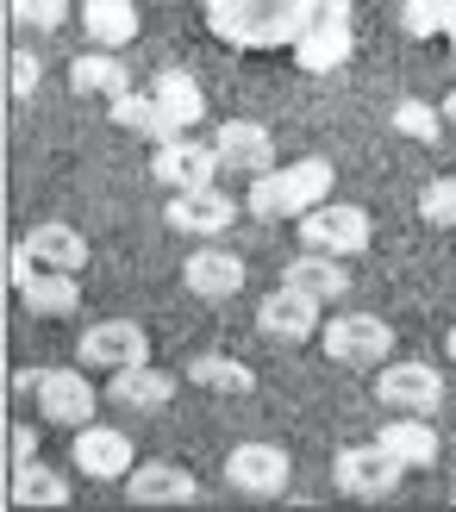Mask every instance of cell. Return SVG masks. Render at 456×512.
<instances>
[{
    "instance_id": "cell-1",
    "label": "cell",
    "mask_w": 456,
    "mask_h": 512,
    "mask_svg": "<svg viewBox=\"0 0 456 512\" xmlns=\"http://www.w3.org/2000/svg\"><path fill=\"white\" fill-rule=\"evenodd\" d=\"M319 0H207V32L232 50H294Z\"/></svg>"
},
{
    "instance_id": "cell-2",
    "label": "cell",
    "mask_w": 456,
    "mask_h": 512,
    "mask_svg": "<svg viewBox=\"0 0 456 512\" xmlns=\"http://www.w3.org/2000/svg\"><path fill=\"white\" fill-rule=\"evenodd\" d=\"M332 163L325 157H300V163H275L250 182V213L257 219H307L319 200H332Z\"/></svg>"
},
{
    "instance_id": "cell-3",
    "label": "cell",
    "mask_w": 456,
    "mask_h": 512,
    "mask_svg": "<svg viewBox=\"0 0 456 512\" xmlns=\"http://www.w3.org/2000/svg\"><path fill=\"white\" fill-rule=\"evenodd\" d=\"M19 394H32L50 425H88L107 400V388H94L82 369H19Z\"/></svg>"
},
{
    "instance_id": "cell-4",
    "label": "cell",
    "mask_w": 456,
    "mask_h": 512,
    "mask_svg": "<svg viewBox=\"0 0 456 512\" xmlns=\"http://www.w3.org/2000/svg\"><path fill=\"white\" fill-rule=\"evenodd\" d=\"M350 50H357V19H350V0H319L313 25L294 44V63L307 69V75H332V69L350 63Z\"/></svg>"
},
{
    "instance_id": "cell-5",
    "label": "cell",
    "mask_w": 456,
    "mask_h": 512,
    "mask_svg": "<svg viewBox=\"0 0 456 512\" xmlns=\"http://www.w3.org/2000/svg\"><path fill=\"white\" fill-rule=\"evenodd\" d=\"M325 356L344 369H375V363H388V350H394V325L388 319H375V313H338V319H325Z\"/></svg>"
},
{
    "instance_id": "cell-6",
    "label": "cell",
    "mask_w": 456,
    "mask_h": 512,
    "mask_svg": "<svg viewBox=\"0 0 456 512\" xmlns=\"http://www.w3.org/2000/svg\"><path fill=\"white\" fill-rule=\"evenodd\" d=\"M400 475H407V463L388 444H350V450H338V469H332L338 494H350V500H388L400 488Z\"/></svg>"
},
{
    "instance_id": "cell-7",
    "label": "cell",
    "mask_w": 456,
    "mask_h": 512,
    "mask_svg": "<svg viewBox=\"0 0 456 512\" xmlns=\"http://www.w3.org/2000/svg\"><path fill=\"white\" fill-rule=\"evenodd\" d=\"M369 213L350 207V200H319V207L300 219V250H325V256H357L369 250Z\"/></svg>"
},
{
    "instance_id": "cell-8",
    "label": "cell",
    "mask_w": 456,
    "mask_h": 512,
    "mask_svg": "<svg viewBox=\"0 0 456 512\" xmlns=\"http://www.w3.org/2000/svg\"><path fill=\"white\" fill-rule=\"evenodd\" d=\"M225 481L250 500H275V494H288V481H294V456L282 444H238L225 456Z\"/></svg>"
},
{
    "instance_id": "cell-9",
    "label": "cell",
    "mask_w": 456,
    "mask_h": 512,
    "mask_svg": "<svg viewBox=\"0 0 456 512\" xmlns=\"http://www.w3.org/2000/svg\"><path fill=\"white\" fill-rule=\"evenodd\" d=\"M169 232H188V238H219V232H232V219H238V200L232 194H219L213 182L207 188H169Z\"/></svg>"
},
{
    "instance_id": "cell-10",
    "label": "cell",
    "mask_w": 456,
    "mask_h": 512,
    "mask_svg": "<svg viewBox=\"0 0 456 512\" xmlns=\"http://www.w3.org/2000/svg\"><path fill=\"white\" fill-rule=\"evenodd\" d=\"M75 469L88 481H125L138 469V450H132V431L119 425H75Z\"/></svg>"
},
{
    "instance_id": "cell-11",
    "label": "cell",
    "mask_w": 456,
    "mask_h": 512,
    "mask_svg": "<svg viewBox=\"0 0 456 512\" xmlns=\"http://www.w3.org/2000/svg\"><path fill=\"white\" fill-rule=\"evenodd\" d=\"M375 400L394 406V413H425L432 419L444 406V375L432 363H382V375H375Z\"/></svg>"
},
{
    "instance_id": "cell-12",
    "label": "cell",
    "mask_w": 456,
    "mask_h": 512,
    "mask_svg": "<svg viewBox=\"0 0 456 512\" xmlns=\"http://www.w3.org/2000/svg\"><path fill=\"white\" fill-rule=\"evenodd\" d=\"M82 369H132V363H150V331L132 325V319H100L82 331Z\"/></svg>"
},
{
    "instance_id": "cell-13",
    "label": "cell",
    "mask_w": 456,
    "mask_h": 512,
    "mask_svg": "<svg viewBox=\"0 0 456 512\" xmlns=\"http://www.w3.org/2000/svg\"><path fill=\"white\" fill-rule=\"evenodd\" d=\"M219 169H225V163H219V150H213V144H200V138H188V132L150 150V175H157L163 188H207Z\"/></svg>"
},
{
    "instance_id": "cell-14",
    "label": "cell",
    "mask_w": 456,
    "mask_h": 512,
    "mask_svg": "<svg viewBox=\"0 0 456 512\" xmlns=\"http://www.w3.org/2000/svg\"><path fill=\"white\" fill-rule=\"evenodd\" d=\"M257 331H263L269 344H307L313 331H319V300L282 281L275 294H263V306H257Z\"/></svg>"
},
{
    "instance_id": "cell-15",
    "label": "cell",
    "mask_w": 456,
    "mask_h": 512,
    "mask_svg": "<svg viewBox=\"0 0 456 512\" xmlns=\"http://www.w3.org/2000/svg\"><path fill=\"white\" fill-rule=\"evenodd\" d=\"M182 281H188V294H200V300H232L244 288V256H232L225 244H200V250H188Z\"/></svg>"
},
{
    "instance_id": "cell-16",
    "label": "cell",
    "mask_w": 456,
    "mask_h": 512,
    "mask_svg": "<svg viewBox=\"0 0 456 512\" xmlns=\"http://www.w3.org/2000/svg\"><path fill=\"white\" fill-rule=\"evenodd\" d=\"M213 150H219V163L238 169V175H263V169H275V138L263 132L257 119H225L219 132H213Z\"/></svg>"
},
{
    "instance_id": "cell-17",
    "label": "cell",
    "mask_w": 456,
    "mask_h": 512,
    "mask_svg": "<svg viewBox=\"0 0 456 512\" xmlns=\"http://www.w3.org/2000/svg\"><path fill=\"white\" fill-rule=\"evenodd\" d=\"M13 288L25 300V313H38V319H63V313L82 306V281H75V269H25Z\"/></svg>"
},
{
    "instance_id": "cell-18",
    "label": "cell",
    "mask_w": 456,
    "mask_h": 512,
    "mask_svg": "<svg viewBox=\"0 0 456 512\" xmlns=\"http://www.w3.org/2000/svg\"><path fill=\"white\" fill-rule=\"evenodd\" d=\"M194 494H200V481L182 463H138L125 475V500H138V506H188Z\"/></svg>"
},
{
    "instance_id": "cell-19",
    "label": "cell",
    "mask_w": 456,
    "mask_h": 512,
    "mask_svg": "<svg viewBox=\"0 0 456 512\" xmlns=\"http://www.w3.org/2000/svg\"><path fill=\"white\" fill-rule=\"evenodd\" d=\"M107 113H113L119 132H132V138H150V144L182 138V132H175V119L163 113V100L150 94V88H125V94H113V100H107Z\"/></svg>"
},
{
    "instance_id": "cell-20",
    "label": "cell",
    "mask_w": 456,
    "mask_h": 512,
    "mask_svg": "<svg viewBox=\"0 0 456 512\" xmlns=\"http://www.w3.org/2000/svg\"><path fill=\"white\" fill-rule=\"evenodd\" d=\"M107 400H113V406H125V413H157V406H169V400H175V375L150 369V363L113 369V381H107Z\"/></svg>"
},
{
    "instance_id": "cell-21",
    "label": "cell",
    "mask_w": 456,
    "mask_h": 512,
    "mask_svg": "<svg viewBox=\"0 0 456 512\" xmlns=\"http://www.w3.org/2000/svg\"><path fill=\"white\" fill-rule=\"evenodd\" d=\"M282 281H288V288H300V294H313L319 306L350 294V269H344V256H325V250H300Z\"/></svg>"
},
{
    "instance_id": "cell-22",
    "label": "cell",
    "mask_w": 456,
    "mask_h": 512,
    "mask_svg": "<svg viewBox=\"0 0 456 512\" xmlns=\"http://www.w3.org/2000/svg\"><path fill=\"white\" fill-rule=\"evenodd\" d=\"M25 256H32L38 269H75L82 275L88 269V238L50 219V225H32V232H25Z\"/></svg>"
},
{
    "instance_id": "cell-23",
    "label": "cell",
    "mask_w": 456,
    "mask_h": 512,
    "mask_svg": "<svg viewBox=\"0 0 456 512\" xmlns=\"http://www.w3.org/2000/svg\"><path fill=\"white\" fill-rule=\"evenodd\" d=\"M82 32L100 50H125L138 38V0H82Z\"/></svg>"
},
{
    "instance_id": "cell-24",
    "label": "cell",
    "mask_w": 456,
    "mask_h": 512,
    "mask_svg": "<svg viewBox=\"0 0 456 512\" xmlns=\"http://www.w3.org/2000/svg\"><path fill=\"white\" fill-rule=\"evenodd\" d=\"M125 82H132V75H125V63H119V50H82V57L69 63V88L82 94V100H113V94H125Z\"/></svg>"
},
{
    "instance_id": "cell-25",
    "label": "cell",
    "mask_w": 456,
    "mask_h": 512,
    "mask_svg": "<svg viewBox=\"0 0 456 512\" xmlns=\"http://www.w3.org/2000/svg\"><path fill=\"white\" fill-rule=\"evenodd\" d=\"M375 444H388L407 469H432V463H438V431L425 425V413H400V419H388L382 431H375Z\"/></svg>"
},
{
    "instance_id": "cell-26",
    "label": "cell",
    "mask_w": 456,
    "mask_h": 512,
    "mask_svg": "<svg viewBox=\"0 0 456 512\" xmlns=\"http://www.w3.org/2000/svg\"><path fill=\"white\" fill-rule=\"evenodd\" d=\"M150 94L163 100V113L175 119V132H188V125L207 119V94H200V82H194V75H182V69L150 75Z\"/></svg>"
},
{
    "instance_id": "cell-27",
    "label": "cell",
    "mask_w": 456,
    "mask_h": 512,
    "mask_svg": "<svg viewBox=\"0 0 456 512\" xmlns=\"http://www.w3.org/2000/svg\"><path fill=\"white\" fill-rule=\"evenodd\" d=\"M188 381H194V388H207V394H250V388H257V369L238 363V356H194Z\"/></svg>"
},
{
    "instance_id": "cell-28",
    "label": "cell",
    "mask_w": 456,
    "mask_h": 512,
    "mask_svg": "<svg viewBox=\"0 0 456 512\" xmlns=\"http://www.w3.org/2000/svg\"><path fill=\"white\" fill-rule=\"evenodd\" d=\"M400 25H407V38H444L456 50V0H407Z\"/></svg>"
},
{
    "instance_id": "cell-29",
    "label": "cell",
    "mask_w": 456,
    "mask_h": 512,
    "mask_svg": "<svg viewBox=\"0 0 456 512\" xmlns=\"http://www.w3.org/2000/svg\"><path fill=\"white\" fill-rule=\"evenodd\" d=\"M13 506H69V481L57 469H44V463H19Z\"/></svg>"
},
{
    "instance_id": "cell-30",
    "label": "cell",
    "mask_w": 456,
    "mask_h": 512,
    "mask_svg": "<svg viewBox=\"0 0 456 512\" xmlns=\"http://www.w3.org/2000/svg\"><path fill=\"white\" fill-rule=\"evenodd\" d=\"M444 107H425V100H394V132L413 144H438L444 138Z\"/></svg>"
},
{
    "instance_id": "cell-31",
    "label": "cell",
    "mask_w": 456,
    "mask_h": 512,
    "mask_svg": "<svg viewBox=\"0 0 456 512\" xmlns=\"http://www.w3.org/2000/svg\"><path fill=\"white\" fill-rule=\"evenodd\" d=\"M419 219L438 225V232H456V175H432L419 188Z\"/></svg>"
},
{
    "instance_id": "cell-32",
    "label": "cell",
    "mask_w": 456,
    "mask_h": 512,
    "mask_svg": "<svg viewBox=\"0 0 456 512\" xmlns=\"http://www.w3.org/2000/svg\"><path fill=\"white\" fill-rule=\"evenodd\" d=\"M13 19L25 25V32H57V25L69 19V0H13Z\"/></svg>"
},
{
    "instance_id": "cell-33",
    "label": "cell",
    "mask_w": 456,
    "mask_h": 512,
    "mask_svg": "<svg viewBox=\"0 0 456 512\" xmlns=\"http://www.w3.org/2000/svg\"><path fill=\"white\" fill-rule=\"evenodd\" d=\"M38 75H44V63L32 57V50H13V63H7V88H13L19 100H32V88H38Z\"/></svg>"
},
{
    "instance_id": "cell-34",
    "label": "cell",
    "mask_w": 456,
    "mask_h": 512,
    "mask_svg": "<svg viewBox=\"0 0 456 512\" xmlns=\"http://www.w3.org/2000/svg\"><path fill=\"white\" fill-rule=\"evenodd\" d=\"M7 444H13V463H32V456H38V431L32 425H13Z\"/></svg>"
},
{
    "instance_id": "cell-35",
    "label": "cell",
    "mask_w": 456,
    "mask_h": 512,
    "mask_svg": "<svg viewBox=\"0 0 456 512\" xmlns=\"http://www.w3.org/2000/svg\"><path fill=\"white\" fill-rule=\"evenodd\" d=\"M444 119H450V125H456V94H450V100H444Z\"/></svg>"
},
{
    "instance_id": "cell-36",
    "label": "cell",
    "mask_w": 456,
    "mask_h": 512,
    "mask_svg": "<svg viewBox=\"0 0 456 512\" xmlns=\"http://www.w3.org/2000/svg\"><path fill=\"white\" fill-rule=\"evenodd\" d=\"M444 350H450V363H456V325H450V338H444Z\"/></svg>"
},
{
    "instance_id": "cell-37",
    "label": "cell",
    "mask_w": 456,
    "mask_h": 512,
    "mask_svg": "<svg viewBox=\"0 0 456 512\" xmlns=\"http://www.w3.org/2000/svg\"><path fill=\"white\" fill-rule=\"evenodd\" d=\"M450 500H456V494H450Z\"/></svg>"
}]
</instances>
